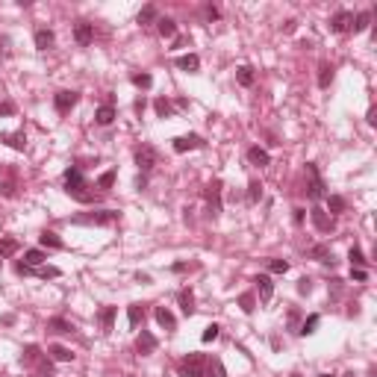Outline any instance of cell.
Here are the masks:
<instances>
[{
    "instance_id": "ffe728a7",
    "label": "cell",
    "mask_w": 377,
    "mask_h": 377,
    "mask_svg": "<svg viewBox=\"0 0 377 377\" xmlns=\"http://www.w3.org/2000/svg\"><path fill=\"white\" fill-rule=\"evenodd\" d=\"M53 41H56V35L50 33V30H35V47H38V50L53 47Z\"/></svg>"
},
{
    "instance_id": "603a6c76",
    "label": "cell",
    "mask_w": 377,
    "mask_h": 377,
    "mask_svg": "<svg viewBox=\"0 0 377 377\" xmlns=\"http://www.w3.org/2000/svg\"><path fill=\"white\" fill-rule=\"evenodd\" d=\"M30 274H35V277H41V280H50V277H59L62 271H59L56 265H38V268H30Z\"/></svg>"
},
{
    "instance_id": "9a60e30c",
    "label": "cell",
    "mask_w": 377,
    "mask_h": 377,
    "mask_svg": "<svg viewBox=\"0 0 377 377\" xmlns=\"http://www.w3.org/2000/svg\"><path fill=\"white\" fill-rule=\"evenodd\" d=\"M247 159H250V165H257V168H265V165L271 162L268 151H262V148H250V151H247Z\"/></svg>"
},
{
    "instance_id": "b9f144b4",
    "label": "cell",
    "mask_w": 377,
    "mask_h": 377,
    "mask_svg": "<svg viewBox=\"0 0 377 377\" xmlns=\"http://www.w3.org/2000/svg\"><path fill=\"white\" fill-rule=\"evenodd\" d=\"M115 183V171H106V174H100V180H97V186L100 188H109Z\"/></svg>"
},
{
    "instance_id": "f1b7e54d",
    "label": "cell",
    "mask_w": 377,
    "mask_h": 377,
    "mask_svg": "<svg viewBox=\"0 0 377 377\" xmlns=\"http://www.w3.org/2000/svg\"><path fill=\"white\" fill-rule=\"evenodd\" d=\"M38 242L45 247H62V239H59L56 233H50V230H45V233L38 236Z\"/></svg>"
},
{
    "instance_id": "ab89813d",
    "label": "cell",
    "mask_w": 377,
    "mask_h": 377,
    "mask_svg": "<svg viewBox=\"0 0 377 377\" xmlns=\"http://www.w3.org/2000/svg\"><path fill=\"white\" fill-rule=\"evenodd\" d=\"M218 333H221V327H218V324H210V327L203 330V336H200V339H203V342H215V339H218Z\"/></svg>"
},
{
    "instance_id": "ee69618b",
    "label": "cell",
    "mask_w": 377,
    "mask_h": 377,
    "mask_svg": "<svg viewBox=\"0 0 377 377\" xmlns=\"http://www.w3.org/2000/svg\"><path fill=\"white\" fill-rule=\"evenodd\" d=\"M247 188H250V192H247V198H250V200H259V195H262V186H259L257 180H254V183H250Z\"/></svg>"
},
{
    "instance_id": "30bf717a",
    "label": "cell",
    "mask_w": 377,
    "mask_h": 377,
    "mask_svg": "<svg viewBox=\"0 0 377 377\" xmlns=\"http://www.w3.org/2000/svg\"><path fill=\"white\" fill-rule=\"evenodd\" d=\"M74 38H77V45L89 47L94 41V27L92 24H86V21H80L77 27H74Z\"/></svg>"
},
{
    "instance_id": "4dcf8cb0",
    "label": "cell",
    "mask_w": 377,
    "mask_h": 377,
    "mask_svg": "<svg viewBox=\"0 0 377 377\" xmlns=\"http://www.w3.org/2000/svg\"><path fill=\"white\" fill-rule=\"evenodd\" d=\"M12 254H18V242L15 239H3L0 242V257H12Z\"/></svg>"
},
{
    "instance_id": "7dc6e473",
    "label": "cell",
    "mask_w": 377,
    "mask_h": 377,
    "mask_svg": "<svg viewBox=\"0 0 377 377\" xmlns=\"http://www.w3.org/2000/svg\"><path fill=\"white\" fill-rule=\"evenodd\" d=\"M351 277H353V280H365V277H368V274H365L363 268H351Z\"/></svg>"
},
{
    "instance_id": "2e32d148",
    "label": "cell",
    "mask_w": 377,
    "mask_h": 377,
    "mask_svg": "<svg viewBox=\"0 0 377 377\" xmlns=\"http://www.w3.org/2000/svg\"><path fill=\"white\" fill-rule=\"evenodd\" d=\"M309 257H316L318 262H324V265H333L336 259H333V250L324 245H316V247H309Z\"/></svg>"
},
{
    "instance_id": "484cf974",
    "label": "cell",
    "mask_w": 377,
    "mask_h": 377,
    "mask_svg": "<svg viewBox=\"0 0 377 377\" xmlns=\"http://www.w3.org/2000/svg\"><path fill=\"white\" fill-rule=\"evenodd\" d=\"M180 306H183V312H186V316H192V312H195V295L188 292V289H183V292H180Z\"/></svg>"
},
{
    "instance_id": "5b68a950",
    "label": "cell",
    "mask_w": 377,
    "mask_h": 377,
    "mask_svg": "<svg viewBox=\"0 0 377 377\" xmlns=\"http://www.w3.org/2000/svg\"><path fill=\"white\" fill-rule=\"evenodd\" d=\"M136 165H139L141 174H148L153 165H156V151H153L151 144H141L139 151H136Z\"/></svg>"
},
{
    "instance_id": "7a4b0ae2",
    "label": "cell",
    "mask_w": 377,
    "mask_h": 377,
    "mask_svg": "<svg viewBox=\"0 0 377 377\" xmlns=\"http://www.w3.org/2000/svg\"><path fill=\"white\" fill-rule=\"evenodd\" d=\"M210 368L212 363L203 353H188L180 363V377H210Z\"/></svg>"
},
{
    "instance_id": "ba28073f",
    "label": "cell",
    "mask_w": 377,
    "mask_h": 377,
    "mask_svg": "<svg viewBox=\"0 0 377 377\" xmlns=\"http://www.w3.org/2000/svg\"><path fill=\"white\" fill-rule=\"evenodd\" d=\"M351 24H353V15L348 9H339L333 18H330V30H333V33H348Z\"/></svg>"
},
{
    "instance_id": "4316f807",
    "label": "cell",
    "mask_w": 377,
    "mask_h": 377,
    "mask_svg": "<svg viewBox=\"0 0 377 377\" xmlns=\"http://www.w3.org/2000/svg\"><path fill=\"white\" fill-rule=\"evenodd\" d=\"M115 312H118L115 306H103V309H100V316H97V318H100V324H103V330H112V321H115Z\"/></svg>"
},
{
    "instance_id": "e0dca14e",
    "label": "cell",
    "mask_w": 377,
    "mask_h": 377,
    "mask_svg": "<svg viewBox=\"0 0 377 377\" xmlns=\"http://www.w3.org/2000/svg\"><path fill=\"white\" fill-rule=\"evenodd\" d=\"M180 71H198L200 68V59L195 56V53H186V56H177V62H174Z\"/></svg>"
},
{
    "instance_id": "1f68e13d",
    "label": "cell",
    "mask_w": 377,
    "mask_h": 377,
    "mask_svg": "<svg viewBox=\"0 0 377 377\" xmlns=\"http://www.w3.org/2000/svg\"><path fill=\"white\" fill-rule=\"evenodd\" d=\"M127 316H130V327L136 330V327H139V321H141V316H144V309H141L139 304H133V306H130Z\"/></svg>"
},
{
    "instance_id": "7402d4cb",
    "label": "cell",
    "mask_w": 377,
    "mask_h": 377,
    "mask_svg": "<svg viewBox=\"0 0 377 377\" xmlns=\"http://www.w3.org/2000/svg\"><path fill=\"white\" fill-rule=\"evenodd\" d=\"M94 121H97V124H112V121H115V109H112V106L106 103V106H100V109H97V112H94Z\"/></svg>"
},
{
    "instance_id": "d4e9b609",
    "label": "cell",
    "mask_w": 377,
    "mask_h": 377,
    "mask_svg": "<svg viewBox=\"0 0 377 377\" xmlns=\"http://www.w3.org/2000/svg\"><path fill=\"white\" fill-rule=\"evenodd\" d=\"M47 330H56V333H74V324L65 321V318H50V321H47Z\"/></svg>"
},
{
    "instance_id": "836d02e7",
    "label": "cell",
    "mask_w": 377,
    "mask_h": 377,
    "mask_svg": "<svg viewBox=\"0 0 377 377\" xmlns=\"http://www.w3.org/2000/svg\"><path fill=\"white\" fill-rule=\"evenodd\" d=\"M348 259H351V268H363V265H365V257H363V250H360V247H351Z\"/></svg>"
},
{
    "instance_id": "681fc988",
    "label": "cell",
    "mask_w": 377,
    "mask_h": 377,
    "mask_svg": "<svg viewBox=\"0 0 377 377\" xmlns=\"http://www.w3.org/2000/svg\"><path fill=\"white\" fill-rule=\"evenodd\" d=\"M318 377H333V374H318Z\"/></svg>"
},
{
    "instance_id": "e575fe53",
    "label": "cell",
    "mask_w": 377,
    "mask_h": 377,
    "mask_svg": "<svg viewBox=\"0 0 377 377\" xmlns=\"http://www.w3.org/2000/svg\"><path fill=\"white\" fill-rule=\"evenodd\" d=\"M236 77H239V82H242V86H254V68H247V65H242Z\"/></svg>"
},
{
    "instance_id": "8d00e7d4",
    "label": "cell",
    "mask_w": 377,
    "mask_h": 377,
    "mask_svg": "<svg viewBox=\"0 0 377 377\" xmlns=\"http://www.w3.org/2000/svg\"><path fill=\"white\" fill-rule=\"evenodd\" d=\"M151 21H156V6H144L139 12V24H151Z\"/></svg>"
},
{
    "instance_id": "8992f818",
    "label": "cell",
    "mask_w": 377,
    "mask_h": 377,
    "mask_svg": "<svg viewBox=\"0 0 377 377\" xmlns=\"http://www.w3.org/2000/svg\"><path fill=\"white\" fill-rule=\"evenodd\" d=\"M80 100V94L77 92H56L53 94V106H56L59 115H65V112H71V106Z\"/></svg>"
},
{
    "instance_id": "277c9868",
    "label": "cell",
    "mask_w": 377,
    "mask_h": 377,
    "mask_svg": "<svg viewBox=\"0 0 377 377\" xmlns=\"http://www.w3.org/2000/svg\"><path fill=\"white\" fill-rule=\"evenodd\" d=\"M118 221V212L115 210H100V212H92V215H80L74 218V224H112Z\"/></svg>"
},
{
    "instance_id": "74e56055",
    "label": "cell",
    "mask_w": 377,
    "mask_h": 377,
    "mask_svg": "<svg viewBox=\"0 0 377 377\" xmlns=\"http://www.w3.org/2000/svg\"><path fill=\"white\" fill-rule=\"evenodd\" d=\"M133 82H136L139 89H151V86H153V77H151V74H133Z\"/></svg>"
},
{
    "instance_id": "7c38bea8",
    "label": "cell",
    "mask_w": 377,
    "mask_h": 377,
    "mask_svg": "<svg viewBox=\"0 0 377 377\" xmlns=\"http://www.w3.org/2000/svg\"><path fill=\"white\" fill-rule=\"evenodd\" d=\"M198 148H203V139H200V136H180V139H174V151L177 153L198 151Z\"/></svg>"
},
{
    "instance_id": "60d3db41",
    "label": "cell",
    "mask_w": 377,
    "mask_h": 377,
    "mask_svg": "<svg viewBox=\"0 0 377 377\" xmlns=\"http://www.w3.org/2000/svg\"><path fill=\"white\" fill-rule=\"evenodd\" d=\"M327 206H330V212H342V210H345V200H342L339 195H330V198H327Z\"/></svg>"
},
{
    "instance_id": "c3c4849f",
    "label": "cell",
    "mask_w": 377,
    "mask_h": 377,
    "mask_svg": "<svg viewBox=\"0 0 377 377\" xmlns=\"http://www.w3.org/2000/svg\"><path fill=\"white\" fill-rule=\"evenodd\" d=\"M368 124H371V127H374V124H377V109H374V106L368 109Z\"/></svg>"
},
{
    "instance_id": "3957f363",
    "label": "cell",
    "mask_w": 377,
    "mask_h": 377,
    "mask_svg": "<svg viewBox=\"0 0 377 377\" xmlns=\"http://www.w3.org/2000/svg\"><path fill=\"white\" fill-rule=\"evenodd\" d=\"M306 198L309 200L324 198V183H321V174H318L316 162H306Z\"/></svg>"
},
{
    "instance_id": "52a82bcc",
    "label": "cell",
    "mask_w": 377,
    "mask_h": 377,
    "mask_svg": "<svg viewBox=\"0 0 377 377\" xmlns=\"http://www.w3.org/2000/svg\"><path fill=\"white\" fill-rule=\"evenodd\" d=\"M309 218H312V224H316V230H321V233H330V230L336 227V221H333L324 210H318V206L309 210Z\"/></svg>"
},
{
    "instance_id": "9c48e42d",
    "label": "cell",
    "mask_w": 377,
    "mask_h": 377,
    "mask_svg": "<svg viewBox=\"0 0 377 377\" xmlns=\"http://www.w3.org/2000/svg\"><path fill=\"white\" fill-rule=\"evenodd\" d=\"M206 200L212 206V215H221V180H212L206 186Z\"/></svg>"
},
{
    "instance_id": "f546056e",
    "label": "cell",
    "mask_w": 377,
    "mask_h": 377,
    "mask_svg": "<svg viewBox=\"0 0 377 377\" xmlns=\"http://www.w3.org/2000/svg\"><path fill=\"white\" fill-rule=\"evenodd\" d=\"M330 80H333V68H330L327 62H324V65L318 68V86H321V89H327Z\"/></svg>"
},
{
    "instance_id": "4fadbf2b",
    "label": "cell",
    "mask_w": 377,
    "mask_h": 377,
    "mask_svg": "<svg viewBox=\"0 0 377 377\" xmlns=\"http://www.w3.org/2000/svg\"><path fill=\"white\" fill-rule=\"evenodd\" d=\"M254 283H257V289H259V298H262V301H271V295H274V283H271L268 274H259Z\"/></svg>"
},
{
    "instance_id": "f6af8a7d",
    "label": "cell",
    "mask_w": 377,
    "mask_h": 377,
    "mask_svg": "<svg viewBox=\"0 0 377 377\" xmlns=\"http://www.w3.org/2000/svg\"><path fill=\"white\" fill-rule=\"evenodd\" d=\"M298 292L309 295V292H312V280H306V277H304V280H298Z\"/></svg>"
},
{
    "instance_id": "cb8c5ba5",
    "label": "cell",
    "mask_w": 377,
    "mask_h": 377,
    "mask_svg": "<svg viewBox=\"0 0 377 377\" xmlns=\"http://www.w3.org/2000/svg\"><path fill=\"white\" fill-rule=\"evenodd\" d=\"M45 259H47L45 250H27V254H24V265H30V268H38Z\"/></svg>"
},
{
    "instance_id": "d6a6232c",
    "label": "cell",
    "mask_w": 377,
    "mask_h": 377,
    "mask_svg": "<svg viewBox=\"0 0 377 377\" xmlns=\"http://www.w3.org/2000/svg\"><path fill=\"white\" fill-rule=\"evenodd\" d=\"M153 109H156V115H159V118H168L171 112H174V109H171V103H168L165 97H159V100L153 103Z\"/></svg>"
},
{
    "instance_id": "ac0fdd59",
    "label": "cell",
    "mask_w": 377,
    "mask_h": 377,
    "mask_svg": "<svg viewBox=\"0 0 377 377\" xmlns=\"http://www.w3.org/2000/svg\"><path fill=\"white\" fill-rule=\"evenodd\" d=\"M156 321H159V327H165V330H174L177 327L171 309H165V306H156Z\"/></svg>"
},
{
    "instance_id": "f35d334b",
    "label": "cell",
    "mask_w": 377,
    "mask_h": 377,
    "mask_svg": "<svg viewBox=\"0 0 377 377\" xmlns=\"http://www.w3.org/2000/svg\"><path fill=\"white\" fill-rule=\"evenodd\" d=\"M316 327H318V316H309L304 321V327H301V336H309V333H316Z\"/></svg>"
},
{
    "instance_id": "6da1fadb",
    "label": "cell",
    "mask_w": 377,
    "mask_h": 377,
    "mask_svg": "<svg viewBox=\"0 0 377 377\" xmlns=\"http://www.w3.org/2000/svg\"><path fill=\"white\" fill-rule=\"evenodd\" d=\"M65 192H68L74 200H80V203H94V200H97V195L89 192V186H86V180H82V174L77 168H68V171H65Z\"/></svg>"
},
{
    "instance_id": "5bb4252c",
    "label": "cell",
    "mask_w": 377,
    "mask_h": 377,
    "mask_svg": "<svg viewBox=\"0 0 377 377\" xmlns=\"http://www.w3.org/2000/svg\"><path fill=\"white\" fill-rule=\"evenodd\" d=\"M47 353H50L56 363H71V360H74V351H71V348H65V345H50V348H47Z\"/></svg>"
},
{
    "instance_id": "44dd1931",
    "label": "cell",
    "mask_w": 377,
    "mask_h": 377,
    "mask_svg": "<svg viewBox=\"0 0 377 377\" xmlns=\"http://www.w3.org/2000/svg\"><path fill=\"white\" fill-rule=\"evenodd\" d=\"M0 139L6 141L9 148H15V151H24V148H27V136H24V133H3Z\"/></svg>"
},
{
    "instance_id": "8fae6325",
    "label": "cell",
    "mask_w": 377,
    "mask_h": 377,
    "mask_svg": "<svg viewBox=\"0 0 377 377\" xmlns=\"http://www.w3.org/2000/svg\"><path fill=\"white\" fill-rule=\"evenodd\" d=\"M136 351H139L141 357L153 353V351H156V336H153V333H148V330H141L139 339H136Z\"/></svg>"
},
{
    "instance_id": "d590c367",
    "label": "cell",
    "mask_w": 377,
    "mask_h": 377,
    "mask_svg": "<svg viewBox=\"0 0 377 377\" xmlns=\"http://www.w3.org/2000/svg\"><path fill=\"white\" fill-rule=\"evenodd\" d=\"M268 271L271 274H286V271H289V262H286V259H271Z\"/></svg>"
},
{
    "instance_id": "d6986e66",
    "label": "cell",
    "mask_w": 377,
    "mask_h": 377,
    "mask_svg": "<svg viewBox=\"0 0 377 377\" xmlns=\"http://www.w3.org/2000/svg\"><path fill=\"white\" fill-rule=\"evenodd\" d=\"M156 30H159L162 38H174L177 35V21H171V18H159V21H156Z\"/></svg>"
},
{
    "instance_id": "7bdbcfd3",
    "label": "cell",
    "mask_w": 377,
    "mask_h": 377,
    "mask_svg": "<svg viewBox=\"0 0 377 377\" xmlns=\"http://www.w3.org/2000/svg\"><path fill=\"white\" fill-rule=\"evenodd\" d=\"M239 306H242L245 312H254V295H242V298H239Z\"/></svg>"
},
{
    "instance_id": "bcb514c9",
    "label": "cell",
    "mask_w": 377,
    "mask_h": 377,
    "mask_svg": "<svg viewBox=\"0 0 377 377\" xmlns=\"http://www.w3.org/2000/svg\"><path fill=\"white\" fill-rule=\"evenodd\" d=\"M0 115H15V106H12V103H0Z\"/></svg>"
},
{
    "instance_id": "83f0119b",
    "label": "cell",
    "mask_w": 377,
    "mask_h": 377,
    "mask_svg": "<svg viewBox=\"0 0 377 377\" xmlns=\"http://www.w3.org/2000/svg\"><path fill=\"white\" fill-rule=\"evenodd\" d=\"M368 24H371V15H368V12H360V15L353 18L351 30H353V33H363V30H365V27H368Z\"/></svg>"
}]
</instances>
